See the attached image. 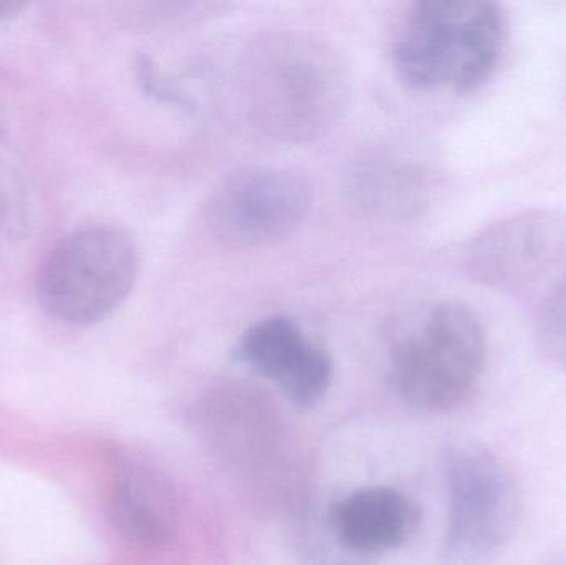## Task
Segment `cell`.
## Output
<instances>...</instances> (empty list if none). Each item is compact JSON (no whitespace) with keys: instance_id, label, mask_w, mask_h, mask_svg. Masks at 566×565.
I'll use <instances>...</instances> for the list:
<instances>
[{"instance_id":"7a4b0ae2","label":"cell","mask_w":566,"mask_h":565,"mask_svg":"<svg viewBox=\"0 0 566 565\" xmlns=\"http://www.w3.org/2000/svg\"><path fill=\"white\" fill-rule=\"evenodd\" d=\"M388 357L392 384L411 407L446 414L464 404L478 387L488 341L468 305L432 302L392 322Z\"/></svg>"},{"instance_id":"8992f818","label":"cell","mask_w":566,"mask_h":565,"mask_svg":"<svg viewBox=\"0 0 566 565\" xmlns=\"http://www.w3.org/2000/svg\"><path fill=\"white\" fill-rule=\"evenodd\" d=\"M312 206V188L285 169L254 168L229 176L206 205V226L221 244L261 249L292 236Z\"/></svg>"},{"instance_id":"9c48e42d","label":"cell","mask_w":566,"mask_h":565,"mask_svg":"<svg viewBox=\"0 0 566 565\" xmlns=\"http://www.w3.org/2000/svg\"><path fill=\"white\" fill-rule=\"evenodd\" d=\"M421 523V510L402 491L366 486L346 494L333 506L332 526L338 543L359 556L401 550Z\"/></svg>"},{"instance_id":"5b68a950","label":"cell","mask_w":566,"mask_h":565,"mask_svg":"<svg viewBox=\"0 0 566 565\" xmlns=\"http://www.w3.org/2000/svg\"><path fill=\"white\" fill-rule=\"evenodd\" d=\"M138 251L126 232L90 226L66 236L43 264L36 295L43 311L73 325L105 321L138 278Z\"/></svg>"},{"instance_id":"8fae6325","label":"cell","mask_w":566,"mask_h":565,"mask_svg":"<svg viewBox=\"0 0 566 565\" xmlns=\"http://www.w3.org/2000/svg\"><path fill=\"white\" fill-rule=\"evenodd\" d=\"M535 338L545 357L566 374V284L552 292L538 307Z\"/></svg>"},{"instance_id":"30bf717a","label":"cell","mask_w":566,"mask_h":565,"mask_svg":"<svg viewBox=\"0 0 566 565\" xmlns=\"http://www.w3.org/2000/svg\"><path fill=\"white\" fill-rule=\"evenodd\" d=\"M109 516L123 540L139 547H159L175 534V504L158 478L125 471L113 486Z\"/></svg>"},{"instance_id":"3957f363","label":"cell","mask_w":566,"mask_h":565,"mask_svg":"<svg viewBox=\"0 0 566 565\" xmlns=\"http://www.w3.org/2000/svg\"><path fill=\"white\" fill-rule=\"evenodd\" d=\"M505 19L488 0H424L402 20L392 46L399 76L419 90L468 93L501 62Z\"/></svg>"},{"instance_id":"52a82bcc","label":"cell","mask_w":566,"mask_h":565,"mask_svg":"<svg viewBox=\"0 0 566 565\" xmlns=\"http://www.w3.org/2000/svg\"><path fill=\"white\" fill-rule=\"evenodd\" d=\"M565 259V212L538 208L478 232L465 248L464 268L475 284L511 291L544 278Z\"/></svg>"},{"instance_id":"7c38bea8","label":"cell","mask_w":566,"mask_h":565,"mask_svg":"<svg viewBox=\"0 0 566 565\" xmlns=\"http://www.w3.org/2000/svg\"><path fill=\"white\" fill-rule=\"evenodd\" d=\"M23 9L22 2H13V0H0V20L12 19L20 10Z\"/></svg>"},{"instance_id":"ba28073f","label":"cell","mask_w":566,"mask_h":565,"mask_svg":"<svg viewBox=\"0 0 566 565\" xmlns=\"http://www.w3.org/2000/svg\"><path fill=\"white\" fill-rule=\"evenodd\" d=\"M232 357L274 384L300 410L316 407L333 384V360L292 318L272 315L242 332Z\"/></svg>"},{"instance_id":"6da1fadb","label":"cell","mask_w":566,"mask_h":565,"mask_svg":"<svg viewBox=\"0 0 566 565\" xmlns=\"http://www.w3.org/2000/svg\"><path fill=\"white\" fill-rule=\"evenodd\" d=\"M241 85L252 122L290 145L322 138L348 100V79L336 53L300 32L252 40L242 55Z\"/></svg>"},{"instance_id":"277c9868","label":"cell","mask_w":566,"mask_h":565,"mask_svg":"<svg viewBox=\"0 0 566 565\" xmlns=\"http://www.w3.org/2000/svg\"><path fill=\"white\" fill-rule=\"evenodd\" d=\"M442 470L448 491L442 557L451 565L491 563L511 543L521 521V491L511 470L478 443L449 447Z\"/></svg>"}]
</instances>
